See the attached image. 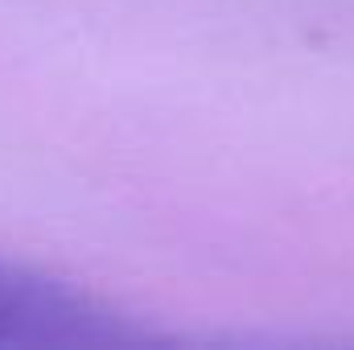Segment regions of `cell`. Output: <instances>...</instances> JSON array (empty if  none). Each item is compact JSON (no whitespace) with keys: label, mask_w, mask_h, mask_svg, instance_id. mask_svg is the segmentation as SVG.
<instances>
[{"label":"cell","mask_w":354,"mask_h":350,"mask_svg":"<svg viewBox=\"0 0 354 350\" xmlns=\"http://www.w3.org/2000/svg\"><path fill=\"white\" fill-rule=\"evenodd\" d=\"M149 338L145 326L79 284L0 256V350L128 347Z\"/></svg>","instance_id":"1"}]
</instances>
